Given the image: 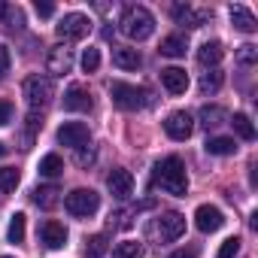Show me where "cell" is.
I'll return each instance as SVG.
<instances>
[{"mask_svg":"<svg viewBox=\"0 0 258 258\" xmlns=\"http://www.w3.org/2000/svg\"><path fill=\"white\" fill-rule=\"evenodd\" d=\"M155 185L167 195H176V198H185L188 195V176H185V164L170 155L164 158L158 167H155Z\"/></svg>","mask_w":258,"mask_h":258,"instance_id":"cell-1","label":"cell"},{"mask_svg":"<svg viewBox=\"0 0 258 258\" xmlns=\"http://www.w3.org/2000/svg\"><path fill=\"white\" fill-rule=\"evenodd\" d=\"M118 31L124 37H131V40H149L155 34V16L146 10V7H127L118 19Z\"/></svg>","mask_w":258,"mask_h":258,"instance_id":"cell-2","label":"cell"},{"mask_svg":"<svg viewBox=\"0 0 258 258\" xmlns=\"http://www.w3.org/2000/svg\"><path fill=\"white\" fill-rule=\"evenodd\" d=\"M22 94H25V100H28V106L34 109V112H43L49 103H52V97H55V85H52V79L49 76H28L25 79V85H22Z\"/></svg>","mask_w":258,"mask_h":258,"instance_id":"cell-3","label":"cell"},{"mask_svg":"<svg viewBox=\"0 0 258 258\" xmlns=\"http://www.w3.org/2000/svg\"><path fill=\"white\" fill-rule=\"evenodd\" d=\"M109 97L118 109H127V112H134V109H143L149 103V91L146 88H137L131 82H112L109 85Z\"/></svg>","mask_w":258,"mask_h":258,"instance_id":"cell-4","label":"cell"},{"mask_svg":"<svg viewBox=\"0 0 258 258\" xmlns=\"http://www.w3.org/2000/svg\"><path fill=\"white\" fill-rule=\"evenodd\" d=\"M97 207H100V195L91 191V188H73V191L64 198V210H67L70 216H76V219L94 216Z\"/></svg>","mask_w":258,"mask_h":258,"instance_id":"cell-5","label":"cell"},{"mask_svg":"<svg viewBox=\"0 0 258 258\" xmlns=\"http://www.w3.org/2000/svg\"><path fill=\"white\" fill-rule=\"evenodd\" d=\"M88 31H91V19L82 16V13H70V16H64V19L55 25V34H58L64 43H73V40L88 37Z\"/></svg>","mask_w":258,"mask_h":258,"instance_id":"cell-6","label":"cell"},{"mask_svg":"<svg viewBox=\"0 0 258 258\" xmlns=\"http://www.w3.org/2000/svg\"><path fill=\"white\" fill-rule=\"evenodd\" d=\"M182 234H185V216H182V213L170 210V213H161V216H158V222H155V237H158L161 243H173V240H179Z\"/></svg>","mask_w":258,"mask_h":258,"instance_id":"cell-7","label":"cell"},{"mask_svg":"<svg viewBox=\"0 0 258 258\" xmlns=\"http://www.w3.org/2000/svg\"><path fill=\"white\" fill-rule=\"evenodd\" d=\"M58 143L61 146H70V149H82L91 143V131H88V124L82 121H64L58 127Z\"/></svg>","mask_w":258,"mask_h":258,"instance_id":"cell-8","label":"cell"},{"mask_svg":"<svg viewBox=\"0 0 258 258\" xmlns=\"http://www.w3.org/2000/svg\"><path fill=\"white\" fill-rule=\"evenodd\" d=\"M164 131H167V137H170V140L182 143V140H188V137H191V131H195V118H191L185 109H176V112H170V115H167Z\"/></svg>","mask_w":258,"mask_h":258,"instance_id":"cell-9","label":"cell"},{"mask_svg":"<svg viewBox=\"0 0 258 258\" xmlns=\"http://www.w3.org/2000/svg\"><path fill=\"white\" fill-rule=\"evenodd\" d=\"M46 70H49L52 76H64V73H70V70H73V49H70L67 43L52 46L49 55H46Z\"/></svg>","mask_w":258,"mask_h":258,"instance_id":"cell-10","label":"cell"},{"mask_svg":"<svg viewBox=\"0 0 258 258\" xmlns=\"http://www.w3.org/2000/svg\"><path fill=\"white\" fill-rule=\"evenodd\" d=\"M61 106H64L67 112H91L94 100H91V94H88V88H85V85L73 82V85L64 91V100H61Z\"/></svg>","mask_w":258,"mask_h":258,"instance_id":"cell-11","label":"cell"},{"mask_svg":"<svg viewBox=\"0 0 258 258\" xmlns=\"http://www.w3.org/2000/svg\"><path fill=\"white\" fill-rule=\"evenodd\" d=\"M106 188H109V195H112V198L127 201V198L134 195V176H131V170L115 167V170L106 176Z\"/></svg>","mask_w":258,"mask_h":258,"instance_id":"cell-12","label":"cell"},{"mask_svg":"<svg viewBox=\"0 0 258 258\" xmlns=\"http://www.w3.org/2000/svg\"><path fill=\"white\" fill-rule=\"evenodd\" d=\"M195 225H198V231L213 234V231H219V228L225 225V216H222V210H219V207L201 204V207L195 210Z\"/></svg>","mask_w":258,"mask_h":258,"instance_id":"cell-13","label":"cell"},{"mask_svg":"<svg viewBox=\"0 0 258 258\" xmlns=\"http://www.w3.org/2000/svg\"><path fill=\"white\" fill-rule=\"evenodd\" d=\"M173 19H176V25H182V28H204L210 19H213V13H207V10H191V7H173Z\"/></svg>","mask_w":258,"mask_h":258,"instance_id":"cell-14","label":"cell"},{"mask_svg":"<svg viewBox=\"0 0 258 258\" xmlns=\"http://www.w3.org/2000/svg\"><path fill=\"white\" fill-rule=\"evenodd\" d=\"M40 240H43L49 249H61V246L67 243V228H64L61 222L49 219V222H43V225H40Z\"/></svg>","mask_w":258,"mask_h":258,"instance_id":"cell-15","label":"cell"},{"mask_svg":"<svg viewBox=\"0 0 258 258\" xmlns=\"http://www.w3.org/2000/svg\"><path fill=\"white\" fill-rule=\"evenodd\" d=\"M161 85H164L170 94H185V88H188V73L179 70V67H164V70H161Z\"/></svg>","mask_w":258,"mask_h":258,"instance_id":"cell-16","label":"cell"},{"mask_svg":"<svg viewBox=\"0 0 258 258\" xmlns=\"http://www.w3.org/2000/svg\"><path fill=\"white\" fill-rule=\"evenodd\" d=\"M225 58V46L219 43V40H207L201 49H198V64L201 67H210V70H216V64Z\"/></svg>","mask_w":258,"mask_h":258,"instance_id":"cell-17","label":"cell"},{"mask_svg":"<svg viewBox=\"0 0 258 258\" xmlns=\"http://www.w3.org/2000/svg\"><path fill=\"white\" fill-rule=\"evenodd\" d=\"M112 64L118 70H140L143 67V58H140L137 49H115L112 52Z\"/></svg>","mask_w":258,"mask_h":258,"instance_id":"cell-18","label":"cell"},{"mask_svg":"<svg viewBox=\"0 0 258 258\" xmlns=\"http://www.w3.org/2000/svg\"><path fill=\"white\" fill-rule=\"evenodd\" d=\"M185 49H188V40H185L182 34H170V37L161 40V49H158V52L167 55V58H182Z\"/></svg>","mask_w":258,"mask_h":258,"instance_id":"cell-19","label":"cell"},{"mask_svg":"<svg viewBox=\"0 0 258 258\" xmlns=\"http://www.w3.org/2000/svg\"><path fill=\"white\" fill-rule=\"evenodd\" d=\"M228 118H231V115H228L225 106H204V109H201V124L207 127V131H213V127L225 124Z\"/></svg>","mask_w":258,"mask_h":258,"instance_id":"cell-20","label":"cell"},{"mask_svg":"<svg viewBox=\"0 0 258 258\" xmlns=\"http://www.w3.org/2000/svg\"><path fill=\"white\" fill-rule=\"evenodd\" d=\"M231 22H234V28L237 31H243V34H252L258 25H255V16L246 10V7H231Z\"/></svg>","mask_w":258,"mask_h":258,"instance_id":"cell-21","label":"cell"},{"mask_svg":"<svg viewBox=\"0 0 258 258\" xmlns=\"http://www.w3.org/2000/svg\"><path fill=\"white\" fill-rule=\"evenodd\" d=\"M58 185H37L34 188V204L37 207H43V210H52V207H58Z\"/></svg>","mask_w":258,"mask_h":258,"instance_id":"cell-22","label":"cell"},{"mask_svg":"<svg viewBox=\"0 0 258 258\" xmlns=\"http://www.w3.org/2000/svg\"><path fill=\"white\" fill-rule=\"evenodd\" d=\"M228 121L234 124V131H237L240 140H255V124H252V118L246 112H234V118H228Z\"/></svg>","mask_w":258,"mask_h":258,"instance_id":"cell-23","label":"cell"},{"mask_svg":"<svg viewBox=\"0 0 258 258\" xmlns=\"http://www.w3.org/2000/svg\"><path fill=\"white\" fill-rule=\"evenodd\" d=\"M207 152L210 155H234L237 143H234V137H210L207 140Z\"/></svg>","mask_w":258,"mask_h":258,"instance_id":"cell-24","label":"cell"},{"mask_svg":"<svg viewBox=\"0 0 258 258\" xmlns=\"http://www.w3.org/2000/svg\"><path fill=\"white\" fill-rule=\"evenodd\" d=\"M222 82H225V76H222V70H207V73L201 76V82H198V88H201V94H216V91L222 88Z\"/></svg>","mask_w":258,"mask_h":258,"instance_id":"cell-25","label":"cell"},{"mask_svg":"<svg viewBox=\"0 0 258 258\" xmlns=\"http://www.w3.org/2000/svg\"><path fill=\"white\" fill-rule=\"evenodd\" d=\"M64 173V161H61V155H46L43 161H40V176H49V179H55V176H61Z\"/></svg>","mask_w":258,"mask_h":258,"instance_id":"cell-26","label":"cell"},{"mask_svg":"<svg viewBox=\"0 0 258 258\" xmlns=\"http://www.w3.org/2000/svg\"><path fill=\"white\" fill-rule=\"evenodd\" d=\"M143 255H146L143 243H137V240H124L112 249V258H143Z\"/></svg>","mask_w":258,"mask_h":258,"instance_id":"cell-27","label":"cell"},{"mask_svg":"<svg viewBox=\"0 0 258 258\" xmlns=\"http://www.w3.org/2000/svg\"><path fill=\"white\" fill-rule=\"evenodd\" d=\"M25 231H28V216L16 213L10 219V243H25Z\"/></svg>","mask_w":258,"mask_h":258,"instance_id":"cell-28","label":"cell"},{"mask_svg":"<svg viewBox=\"0 0 258 258\" xmlns=\"http://www.w3.org/2000/svg\"><path fill=\"white\" fill-rule=\"evenodd\" d=\"M103 252H106V237H103V234L88 237V243H85V258H103Z\"/></svg>","mask_w":258,"mask_h":258,"instance_id":"cell-29","label":"cell"},{"mask_svg":"<svg viewBox=\"0 0 258 258\" xmlns=\"http://www.w3.org/2000/svg\"><path fill=\"white\" fill-rule=\"evenodd\" d=\"M19 170L16 167H0V191H16L19 185Z\"/></svg>","mask_w":258,"mask_h":258,"instance_id":"cell-30","label":"cell"},{"mask_svg":"<svg viewBox=\"0 0 258 258\" xmlns=\"http://www.w3.org/2000/svg\"><path fill=\"white\" fill-rule=\"evenodd\" d=\"M97 67H100V52L88 46V49L82 52V70H85V73H94Z\"/></svg>","mask_w":258,"mask_h":258,"instance_id":"cell-31","label":"cell"},{"mask_svg":"<svg viewBox=\"0 0 258 258\" xmlns=\"http://www.w3.org/2000/svg\"><path fill=\"white\" fill-rule=\"evenodd\" d=\"M240 252V237H228L222 246H219V255L216 258H234Z\"/></svg>","mask_w":258,"mask_h":258,"instance_id":"cell-32","label":"cell"},{"mask_svg":"<svg viewBox=\"0 0 258 258\" xmlns=\"http://www.w3.org/2000/svg\"><path fill=\"white\" fill-rule=\"evenodd\" d=\"M237 61H240V64H255V61H258V49H255L252 43L240 46V49H237Z\"/></svg>","mask_w":258,"mask_h":258,"instance_id":"cell-33","label":"cell"},{"mask_svg":"<svg viewBox=\"0 0 258 258\" xmlns=\"http://www.w3.org/2000/svg\"><path fill=\"white\" fill-rule=\"evenodd\" d=\"M76 164H79V167H91V164H94V149H91V143L82 146V149H76Z\"/></svg>","mask_w":258,"mask_h":258,"instance_id":"cell-34","label":"cell"},{"mask_svg":"<svg viewBox=\"0 0 258 258\" xmlns=\"http://www.w3.org/2000/svg\"><path fill=\"white\" fill-rule=\"evenodd\" d=\"M10 64H13V58H10V49L0 43V79H4L7 73H10Z\"/></svg>","mask_w":258,"mask_h":258,"instance_id":"cell-35","label":"cell"},{"mask_svg":"<svg viewBox=\"0 0 258 258\" xmlns=\"http://www.w3.org/2000/svg\"><path fill=\"white\" fill-rule=\"evenodd\" d=\"M13 121V103L10 100H0V127Z\"/></svg>","mask_w":258,"mask_h":258,"instance_id":"cell-36","label":"cell"},{"mask_svg":"<svg viewBox=\"0 0 258 258\" xmlns=\"http://www.w3.org/2000/svg\"><path fill=\"white\" fill-rule=\"evenodd\" d=\"M34 10H37V16H40V19L55 16V7H52V4H40V0H37V7H34Z\"/></svg>","mask_w":258,"mask_h":258,"instance_id":"cell-37","label":"cell"},{"mask_svg":"<svg viewBox=\"0 0 258 258\" xmlns=\"http://www.w3.org/2000/svg\"><path fill=\"white\" fill-rule=\"evenodd\" d=\"M170 258H195V255H191V252H185V249H179V252H173Z\"/></svg>","mask_w":258,"mask_h":258,"instance_id":"cell-38","label":"cell"},{"mask_svg":"<svg viewBox=\"0 0 258 258\" xmlns=\"http://www.w3.org/2000/svg\"><path fill=\"white\" fill-rule=\"evenodd\" d=\"M10 16V4H0V19H7Z\"/></svg>","mask_w":258,"mask_h":258,"instance_id":"cell-39","label":"cell"},{"mask_svg":"<svg viewBox=\"0 0 258 258\" xmlns=\"http://www.w3.org/2000/svg\"><path fill=\"white\" fill-rule=\"evenodd\" d=\"M4 155H7V146H4V143H0V158H4Z\"/></svg>","mask_w":258,"mask_h":258,"instance_id":"cell-40","label":"cell"},{"mask_svg":"<svg viewBox=\"0 0 258 258\" xmlns=\"http://www.w3.org/2000/svg\"><path fill=\"white\" fill-rule=\"evenodd\" d=\"M0 258H10V255H0Z\"/></svg>","mask_w":258,"mask_h":258,"instance_id":"cell-41","label":"cell"}]
</instances>
